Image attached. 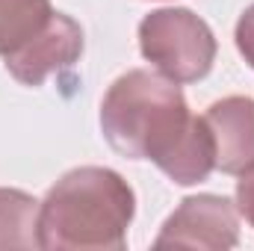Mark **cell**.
Returning <instances> with one entry per match:
<instances>
[{
  "label": "cell",
  "mask_w": 254,
  "mask_h": 251,
  "mask_svg": "<svg viewBox=\"0 0 254 251\" xmlns=\"http://www.w3.org/2000/svg\"><path fill=\"white\" fill-rule=\"evenodd\" d=\"M101 127L119 154L157 163L181 187L207 181L216 169L207 122L192 116L175 80L163 74H122L101 104Z\"/></svg>",
  "instance_id": "6da1fadb"
},
{
  "label": "cell",
  "mask_w": 254,
  "mask_h": 251,
  "mask_svg": "<svg viewBox=\"0 0 254 251\" xmlns=\"http://www.w3.org/2000/svg\"><path fill=\"white\" fill-rule=\"evenodd\" d=\"M133 219V189L98 166L68 172L39 207V246L57 251H122Z\"/></svg>",
  "instance_id": "7a4b0ae2"
},
{
  "label": "cell",
  "mask_w": 254,
  "mask_h": 251,
  "mask_svg": "<svg viewBox=\"0 0 254 251\" xmlns=\"http://www.w3.org/2000/svg\"><path fill=\"white\" fill-rule=\"evenodd\" d=\"M142 57L154 68L175 80L195 83L216 60V39L210 27L190 9H157L139 24Z\"/></svg>",
  "instance_id": "3957f363"
},
{
  "label": "cell",
  "mask_w": 254,
  "mask_h": 251,
  "mask_svg": "<svg viewBox=\"0 0 254 251\" xmlns=\"http://www.w3.org/2000/svg\"><path fill=\"white\" fill-rule=\"evenodd\" d=\"M240 240L237 210L228 198L219 195H195L187 198L163 225L157 237V249H201L228 251Z\"/></svg>",
  "instance_id": "277c9868"
},
{
  "label": "cell",
  "mask_w": 254,
  "mask_h": 251,
  "mask_svg": "<svg viewBox=\"0 0 254 251\" xmlns=\"http://www.w3.org/2000/svg\"><path fill=\"white\" fill-rule=\"evenodd\" d=\"M83 30L63 12H54L48 27L33 36L24 48L6 57V71L24 86H42L51 74H60L80 60Z\"/></svg>",
  "instance_id": "5b68a950"
},
{
  "label": "cell",
  "mask_w": 254,
  "mask_h": 251,
  "mask_svg": "<svg viewBox=\"0 0 254 251\" xmlns=\"http://www.w3.org/2000/svg\"><path fill=\"white\" fill-rule=\"evenodd\" d=\"M204 122L210 127L216 148V169L225 175H240L254 163V101L252 98H225L216 101Z\"/></svg>",
  "instance_id": "8992f818"
},
{
  "label": "cell",
  "mask_w": 254,
  "mask_h": 251,
  "mask_svg": "<svg viewBox=\"0 0 254 251\" xmlns=\"http://www.w3.org/2000/svg\"><path fill=\"white\" fill-rule=\"evenodd\" d=\"M54 18L51 0H0V57L15 54Z\"/></svg>",
  "instance_id": "52a82bcc"
},
{
  "label": "cell",
  "mask_w": 254,
  "mask_h": 251,
  "mask_svg": "<svg viewBox=\"0 0 254 251\" xmlns=\"http://www.w3.org/2000/svg\"><path fill=\"white\" fill-rule=\"evenodd\" d=\"M39 246V201L21 189H0V251Z\"/></svg>",
  "instance_id": "ba28073f"
},
{
  "label": "cell",
  "mask_w": 254,
  "mask_h": 251,
  "mask_svg": "<svg viewBox=\"0 0 254 251\" xmlns=\"http://www.w3.org/2000/svg\"><path fill=\"white\" fill-rule=\"evenodd\" d=\"M237 210L246 216V222L254 228V163L240 172V184H237Z\"/></svg>",
  "instance_id": "9c48e42d"
},
{
  "label": "cell",
  "mask_w": 254,
  "mask_h": 251,
  "mask_svg": "<svg viewBox=\"0 0 254 251\" xmlns=\"http://www.w3.org/2000/svg\"><path fill=\"white\" fill-rule=\"evenodd\" d=\"M237 48L246 57V63L254 68V6L240 18V24H237Z\"/></svg>",
  "instance_id": "30bf717a"
}]
</instances>
